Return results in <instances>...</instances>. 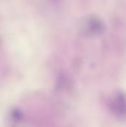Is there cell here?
Here are the masks:
<instances>
[{
  "label": "cell",
  "mask_w": 126,
  "mask_h": 127,
  "mask_svg": "<svg viewBox=\"0 0 126 127\" xmlns=\"http://www.w3.org/2000/svg\"><path fill=\"white\" fill-rule=\"evenodd\" d=\"M79 29L85 36H94L101 34L104 31L105 25L100 18L90 16L82 20Z\"/></svg>",
  "instance_id": "6da1fadb"
}]
</instances>
